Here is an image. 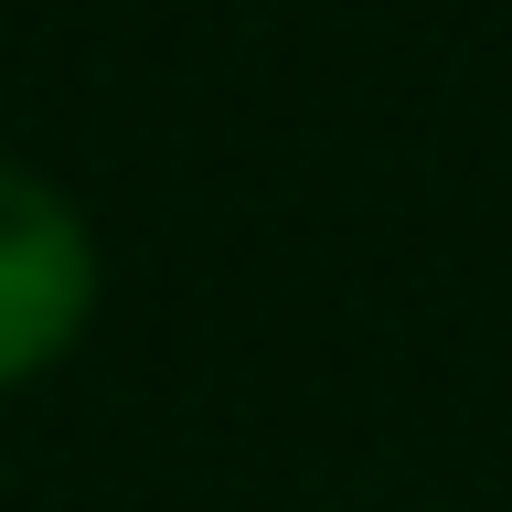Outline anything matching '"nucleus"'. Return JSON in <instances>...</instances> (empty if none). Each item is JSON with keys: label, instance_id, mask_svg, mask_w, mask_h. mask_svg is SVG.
<instances>
[{"label": "nucleus", "instance_id": "f257e3e1", "mask_svg": "<svg viewBox=\"0 0 512 512\" xmlns=\"http://www.w3.org/2000/svg\"><path fill=\"white\" fill-rule=\"evenodd\" d=\"M96 299V246L32 171H0V374H32L75 342Z\"/></svg>", "mask_w": 512, "mask_h": 512}]
</instances>
